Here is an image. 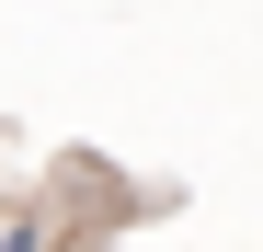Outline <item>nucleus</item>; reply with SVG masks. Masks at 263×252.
<instances>
[{"label": "nucleus", "mask_w": 263, "mask_h": 252, "mask_svg": "<svg viewBox=\"0 0 263 252\" xmlns=\"http://www.w3.org/2000/svg\"><path fill=\"white\" fill-rule=\"evenodd\" d=\"M0 252H46V218H0Z\"/></svg>", "instance_id": "nucleus-1"}]
</instances>
